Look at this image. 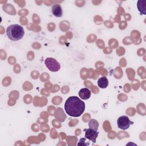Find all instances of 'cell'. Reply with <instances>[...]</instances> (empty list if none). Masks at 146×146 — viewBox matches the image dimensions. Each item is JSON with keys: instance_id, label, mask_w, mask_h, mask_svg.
Wrapping results in <instances>:
<instances>
[{"instance_id": "cell-1", "label": "cell", "mask_w": 146, "mask_h": 146, "mask_svg": "<svg viewBox=\"0 0 146 146\" xmlns=\"http://www.w3.org/2000/svg\"><path fill=\"white\" fill-rule=\"evenodd\" d=\"M64 110L69 116L79 117L84 111L85 103L78 96H70L65 102Z\"/></svg>"}, {"instance_id": "cell-2", "label": "cell", "mask_w": 146, "mask_h": 146, "mask_svg": "<svg viewBox=\"0 0 146 146\" xmlns=\"http://www.w3.org/2000/svg\"><path fill=\"white\" fill-rule=\"evenodd\" d=\"M25 31L22 26L18 24L9 26L6 29V34L8 38L13 41L22 39L24 35Z\"/></svg>"}, {"instance_id": "cell-3", "label": "cell", "mask_w": 146, "mask_h": 146, "mask_svg": "<svg viewBox=\"0 0 146 146\" xmlns=\"http://www.w3.org/2000/svg\"><path fill=\"white\" fill-rule=\"evenodd\" d=\"M44 64L47 68L52 72L58 71L60 68L59 63L53 58H47L44 60Z\"/></svg>"}, {"instance_id": "cell-4", "label": "cell", "mask_w": 146, "mask_h": 146, "mask_svg": "<svg viewBox=\"0 0 146 146\" xmlns=\"http://www.w3.org/2000/svg\"><path fill=\"white\" fill-rule=\"evenodd\" d=\"M117 126L119 128L123 130L127 129L131 124H133V122L131 121L129 117L127 116H121L117 120Z\"/></svg>"}, {"instance_id": "cell-5", "label": "cell", "mask_w": 146, "mask_h": 146, "mask_svg": "<svg viewBox=\"0 0 146 146\" xmlns=\"http://www.w3.org/2000/svg\"><path fill=\"white\" fill-rule=\"evenodd\" d=\"M84 131H85V137L86 139H88L89 140L91 141L93 143L96 142V138L98 136L99 132L94 129L92 128H88L84 129Z\"/></svg>"}, {"instance_id": "cell-6", "label": "cell", "mask_w": 146, "mask_h": 146, "mask_svg": "<svg viewBox=\"0 0 146 146\" xmlns=\"http://www.w3.org/2000/svg\"><path fill=\"white\" fill-rule=\"evenodd\" d=\"M52 14L56 17H61L63 15V11L61 6L59 4L54 5L51 10Z\"/></svg>"}, {"instance_id": "cell-7", "label": "cell", "mask_w": 146, "mask_h": 146, "mask_svg": "<svg viewBox=\"0 0 146 146\" xmlns=\"http://www.w3.org/2000/svg\"><path fill=\"white\" fill-rule=\"evenodd\" d=\"M79 96L83 100L88 99L91 96V91L87 88H82L79 91Z\"/></svg>"}, {"instance_id": "cell-8", "label": "cell", "mask_w": 146, "mask_h": 146, "mask_svg": "<svg viewBox=\"0 0 146 146\" xmlns=\"http://www.w3.org/2000/svg\"><path fill=\"white\" fill-rule=\"evenodd\" d=\"M137 7L141 14H146V1L139 0L137 3Z\"/></svg>"}, {"instance_id": "cell-9", "label": "cell", "mask_w": 146, "mask_h": 146, "mask_svg": "<svg viewBox=\"0 0 146 146\" xmlns=\"http://www.w3.org/2000/svg\"><path fill=\"white\" fill-rule=\"evenodd\" d=\"M98 86L100 88H106L108 86V80L106 76L100 78L98 80Z\"/></svg>"}, {"instance_id": "cell-10", "label": "cell", "mask_w": 146, "mask_h": 146, "mask_svg": "<svg viewBox=\"0 0 146 146\" xmlns=\"http://www.w3.org/2000/svg\"><path fill=\"white\" fill-rule=\"evenodd\" d=\"M88 125H89V127L90 128H92V129H94L97 131L98 127L99 126V123L97 120H94V119H91L89 121Z\"/></svg>"}, {"instance_id": "cell-11", "label": "cell", "mask_w": 146, "mask_h": 146, "mask_svg": "<svg viewBox=\"0 0 146 146\" xmlns=\"http://www.w3.org/2000/svg\"><path fill=\"white\" fill-rule=\"evenodd\" d=\"M78 145H86V146H87V145H89L90 143H89V142L86 141V137H83V138H81L79 140V141L78 143Z\"/></svg>"}]
</instances>
